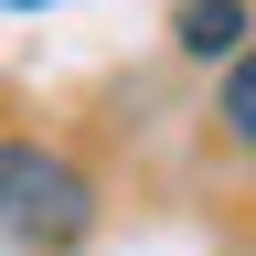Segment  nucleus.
Instances as JSON below:
<instances>
[{
    "label": "nucleus",
    "instance_id": "nucleus-1",
    "mask_svg": "<svg viewBox=\"0 0 256 256\" xmlns=\"http://www.w3.org/2000/svg\"><path fill=\"white\" fill-rule=\"evenodd\" d=\"M0 235L22 256H75L96 235V182L43 139H0Z\"/></svg>",
    "mask_w": 256,
    "mask_h": 256
},
{
    "label": "nucleus",
    "instance_id": "nucleus-2",
    "mask_svg": "<svg viewBox=\"0 0 256 256\" xmlns=\"http://www.w3.org/2000/svg\"><path fill=\"white\" fill-rule=\"evenodd\" d=\"M246 43H256L246 0H182L171 11V54H192V64H235Z\"/></svg>",
    "mask_w": 256,
    "mask_h": 256
},
{
    "label": "nucleus",
    "instance_id": "nucleus-3",
    "mask_svg": "<svg viewBox=\"0 0 256 256\" xmlns=\"http://www.w3.org/2000/svg\"><path fill=\"white\" fill-rule=\"evenodd\" d=\"M214 118H224V139H235V150H256V43L224 64V86H214Z\"/></svg>",
    "mask_w": 256,
    "mask_h": 256
},
{
    "label": "nucleus",
    "instance_id": "nucleus-4",
    "mask_svg": "<svg viewBox=\"0 0 256 256\" xmlns=\"http://www.w3.org/2000/svg\"><path fill=\"white\" fill-rule=\"evenodd\" d=\"M11 11H32V0H11Z\"/></svg>",
    "mask_w": 256,
    "mask_h": 256
}]
</instances>
